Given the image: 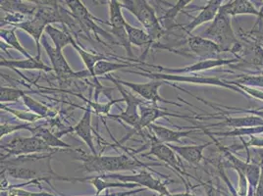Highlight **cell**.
<instances>
[{
  "mask_svg": "<svg viewBox=\"0 0 263 196\" xmlns=\"http://www.w3.org/2000/svg\"><path fill=\"white\" fill-rule=\"evenodd\" d=\"M149 131L153 132L154 139L158 142L164 143V144H170L172 142H177L181 141L182 139L189 136L192 133H195L197 128H191L187 131H174V130H170L161 126H157V125H151L148 127Z\"/></svg>",
  "mask_w": 263,
  "mask_h": 196,
  "instance_id": "ffe728a7",
  "label": "cell"
},
{
  "mask_svg": "<svg viewBox=\"0 0 263 196\" xmlns=\"http://www.w3.org/2000/svg\"><path fill=\"white\" fill-rule=\"evenodd\" d=\"M91 114H92V109L91 106L88 104L87 108L85 109V113L83 117L81 118L80 122L77 125L72 129V131L76 132L79 138H81L85 143L88 146L90 149L91 154L98 155L99 153L96 149L95 143H93V135H92V127H91Z\"/></svg>",
  "mask_w": 263,
  "mask_h": 196,
  "instance_id": "2e32d148",
  "label": "cell"
},
{
  "mask_svg": "<svg viewBox=\"0 0 263 196\" xmlns=\"http://www.w3.org/2000/svg\"><path fill=\"white\" fill-rule=\"evenodd\" d=\"M126 31L128 33L129 41L132 45H136L141 48L146 47V52H147V50L149 49L151 45L153 44V40H152L151 35L142 29L133 27L128 23L126 25Z\"/></svg>",
  "mask_w": 263,
  "mask_h": 196,
  "instance_id": "484cf974",
  "label": "cell"
},
{
  "mask_svg": "<svg viewBox=\"0 0 263 196\" xmlns=\"http://www.w3.org/2000/svg\"><path fill=\"white\" fill-rule=\"evenodd\" d=\"M1 149L7 153L6 157L9 156H22V155H32V154H44V153H55L58 149L51 148L45 142L36 138H22V136H15L11 142L7 144L1 145ZM6 157H2L1 160L6 159Z\"/></svg>",
  "mask_w": 263,
  "mask_h": 196,
  "instance_id": "5b68a950",
  "label": "cell"
},
{
  "mask_svg": "<svg viewBox=\"0 0 263 196\" xmlns=\"http://www.w3.org/2000/svg\"><path fill=\"white\" fill-rule=\"evenodd\" d=\"M222 4H223V1H221V0L208 1L206 5L200 10L197 17H194L192 22H190L187 25H186L183 28V30L187 34H191L193 33L194 30H196L197 27L201 26L202 24L213 21L215 19V17L217 16Z\"/></svg>",
  "mask_w": 263,
  "mask_h": 196,
  "instance_id": "9a60e30c",
  "label": "cell"
},
{
  "mask_svg": "<svg viewBox=\"0 0 263 196\" xmlns=\"http://www.w3.org/2000/svg\"><path fill=\"white\" fill-rule=\"evenodd\" d=\"M15 30H16V28H13L11 30H6L4 28H1V31H0L1 41L3 40L9 46H11L12 48L19 51L23 56H25V58L33 57L32 55L28 53V51L20 44L19 40L17 38V35L15 34Z\"/></svg>",
  "mask_w": 263,
  "mask_h": 196,
  "instance_id": "f546056e",
  "label": "cell"
},
{
  "mask_svg": "<svg viewBox=\"0 0 263 196\" xmlns=\"http://www.w3.org/2000/svg\"><path fill=\"white\" fill-rule=\"evenodd\" d=\"M109 4V21L106 22L112 29L125 28L127 22L122 13V3L117 0H111Z\"/></svg>",
  "mask_w": 263,
  "mask_h": 196,
  "instance_id": "f1b7e54d",
  "label": "cell"
},
{
  "mask_svg": "<svg viewBox=\"0 0 263 196\" xmlns=\"http://www.w3.org/2000/svg\"><path fill=\"white\" fill-rule=\"evenodd\" d=\"M205 134L212 136H223V138H241V136H252L255 134L263 133V126L252 127V128H241L233 129L228 131H209L202 130Z\"/></svg>",
  "mask_w": 263,
  "mask_h": 196,
  "instance_id": "4316f807",
  "label": "cell"
},
{
  "mask_svg": "<svg viewBox=\"0 0 263 196\" xmlns=\"http://www.w3.org/2000/svg\"><path fill=\"white\" fill-rule=\"evenodd\" d=\"M235 111H238V112H242V113H248V114H252L254 116H258L260 117L261 119H263V110H242V109H236Z\"/></svg>",
  "mask_w": 263,
  "mask_h": 196,
  "instance_id": "bcb514c9",
  "label": "cell"
},
{
  "mask_svg": "<svg viewBox=\"0 0 263 196\" xmlns=\"http://www.w3.org/2000/svg\"><path fill=\"white\" fill-rule=\"evenodd\" d=\"M111 34L114 36V38L117 41V43L121 46H123L127 52L128 57H134V53L132 51V44L129 41V36L125 28H119V29H112Z\"/></svg>",
  "mask_w": 263,
  "mask_h": 196,
  "instance_id": "d6a6232c",
  "label": "cell"
},
{
  "mask_svg": "<svg viewBox=\"0 0 263 196\" xmlns=\"http://www.w3.org/2000/svg\"><path fill=\"white\" fill-rule=\"evenodd\" d=\"M158 196H198L196 195V194H193V193H191L189 190L186 191V192H181V193H169V194H167V195H158Z\"/></svg>",
  "mask_w": 263,
  "mask_h": 196,
  "instance_id": "7dc6e473",
  "label": "cell"
},
{
  "mask_svg": "<svg viewBox=\"0 0 263 196\" xmlns=\"http://www.w3.org/2000/svg\"><path fill=\"white\" fill-rule=\"evenodd\" d=\"M130 66L134 67H139L138 64H130V63H115V62H110L108 60H101L95 67V75L96 79L98 81V76L106 75L111 72H115L117 70H121ZM99 82V81H98Z\"/></svg>",
  "mask_w": 263,
  "mask_h": 196,
  "instance_id": "4dcf8cb0",
  "label": "cell"
},
{
  "mask_svg": "<svg viewBox=\"0 0 263 196\" xmlns=\"http://www.w3.org/2000/svg\"><path fill=\"white\" fill-rule=\"evenodd\" d=\"M66 4L70 8L71 13L77 18L78 21L82 25L84 31L89 32L91 31L96 34H99L103 36L105 40L109 41L112 44H118L117 41L114 38V36L111 33H107L106 31L102 30L100 27L97 25V22L104 23L99 18H96L88 11V8L85 6V4L80 0H67ZM119 45V44H118Z\"/></svg>",
  "mask_w": 263,
  "mask_h": 196,
  "instance_id": "ba28073f",
  "label": "cell"
},
{
  "mask_svg": "<svg viewBox=\"0 0 263 196\" xmlns=\"http://www.w3.org/2000/svg\"><path fill=\"white\" fill-rule=\"evenodd\" d=\"M20 130H28L29 131H32V127L29 124H22V125H12V124H7V123H1L0 126V136L1 139L4 138L5 135L12 133L14 131H20Z\"/></svg>",
  "mask_w": 263,
  "mask_h": 196,
  "instance_id": "74e56055",
  "label": "cell"
},
{
  "mask_svg": "<svg viewBox=\"0 0 263 196\" xmlns=\"http://www.w3.org/2000/svg\"><path fill=\"white\" fill-rule=\"evenodd\" d=\"M152 139V147L149 150V155H154L160 161L167 164L170 168H172L177 174L183 178L184 175H187V174L184 169V166L178 160L176 153L168 144H164L161 142H158L154 135Z\"/></svg>",
  "mask_w": 263,
  "mask_h": 196,
  "instance_id": "5bb4252c",
  "label": "cell"
},
{
  "mask_svg": "<svg viewBox=\"0 0 263 196\" xmlns=\"http://www.w3.org/2000/svg\"><path fill=\"white\" fill-rule=\"evenodd\" d=\"M254 62L253 64L256 66H263V48L261 46H256L254 50Z\"/></svg>",
  "mask_w": 263,
  "mask_h": 196,
  "instance_id": "7bdbcfd3",
  "label": "cell"
},
{
  "mask_svg": "<svg viewBox=\"0 0 263 196\" xmlns=\"http://www.w3.org/2000/svg\"><path fill=\"white\" fill-rule=\"evenodd\" d=\"M76 50H77L78 54L80 55L81 59L83 60L84 64L87 68V71H88V73L90 74V76H93L96 83L98 84V86L101 87L99 82L97 81L96 79V75H95V67L99 63V61L101 60H106L107 58L103 55L95 54V53H91V52H88L87 50H85L84 48H82L81 45H79L78 43L75 42V40L73 38L72 41V44H71Z\"/></svg>",
  "mask_w": 263,
  "mask_h": 196,
  "instance_id": "d4e9b609",
  "label": "cell"
},
{
  "mask_svg": "<svg viewBox=\"0 0 263 196\" xmlns=\"http://www.w3.org/2000/svg\"><path fill=\"white\" fill-rule=\"evenodd\" d=\"M258 110H263V106H262V107H260V108H259V109H258Z\"/></svg>",
  "mask_w": 263,
  "mask_h": 196,
  "instance_id": "c3c4849f",
  "label": "cell"
},
{
  "mask_svg": "<svg viewBox=\"0 0 263 196\" xmlns=\"http://www.w3.org/2000/svg\"><path fill=\"white\" fill-rule=\"evenodd\" d=\"M203 37L218 44L223 52H234L239 47L238 40L232 28L231 16L222 10H219L215 19L203 33Z\"/></svg>",
  "mask_w": 263,
  "mask_h": 196,
  "instance_id": "7a4b0ae2",
  "label": "cell"
},
{
  "mask_svg": "<svg viewBox=\"0 0 263 196\" xmlns=\"http://www.w3.org/2000/svg\"><path fill=\"white\" fill-rule=\"evenodd\" d=\"M240 61V58H232V59H227V58H218V59H209V60H200L197 63L193 65L186 66L184 68L180 69H170V68H165L162 66L147 65L151 67H154V69L165 72L166 74L170 75H184V74H189V73H197V72H202L210 70L213 68H218V67H223V66L231 65L234 63H237Z\"/></svg>",
  "mask_w": 263,
  "mask_h": 196,
  "instance_id": "8fae6325",
  "label": "cell"
},
{
  "mask_svg": "<svg viewBox=\"0 0 263 196\" xmlns=\"http://www.w3.org/2000/svg\"><path fill=\"white\" fill-rule=\"evenodd\" d=\"M254 196H263V166L261 167V175H260V180L259 183L255 188L254 191Z\"/></svg>",
  "mask_w": 263,
  "mask_h": 196,
  "instance_id": "f6af8a7d",
  "label": "cell"
},
{
  "mask_svg": "<svg viewBox=\"0 0 263 196\" xmlns=\"http://www.w3.org/2000/svg\"><path fill=\"white\" fill-rule=\"evenodd\" d=\"M46 26H48V25L44 22L41 17H39L36 15H33V19H31V20H26V21L20 23V24L14 25V28H19L23 31H25L26 33H29L35 41L36 48H37V55L36 56L39 58H42L41 41H42V37L44 35V32H45Z\"/></svg>",
  "mask_w": 263,
  "mask_h": 196,
  "instance_id": "d6986e66",
  "label": "cell"
},
{
  "mask_svg": "<svg viewBox=\"0 0 263 196\" xmlns=\"http://www.w3.org/2000/svg\"><path fill=\"white\" fill-rule=\"evenodd\" d=\"M231 85L263 88V75H241L236 81H227Z\"/></svg>",
  "mask_w": 263,
  "mask_h": 196,
  "instance_id": "1f68e13d",
  "label": "cell"
},
{
  "mask_svg": "<svg viewBox=\"0 0 263 196\" xmlns=\"http://www.w3.org/2000/svg\"><path fill=\"white\" fill-rule=\"evenodd\" d=\"M1 196H57L48 192H31L19 187H12L7 190L1 191Z\"/></svg>",
  "mask_w": 263,
  "mask_h": 196,
  "instance_id": "8d00e7d4",
  "label": "cell"
},
{
  "mask_svg": "<svg viewBox=\"0 0 263 196\" xmlns=\"http://www.w3.org/2000/svg\"><path fill=\"white\" fill-rule=\"evenodd\" d=\"M27 94L25 90H21L18 88H12V87H1V95L0 101L2 103L6 102H15L18 101L21 97H24Z\"/></svg>",
  "mask_w": 263,
  "mask_h": 196,
  "instance_id": "836d02e7",
  "label": "cell"
},
{
  "mask_svg": "<svg viewBox=\"0 0 263 196\" xmlns=\"http://www.w3.org/2000/svg\"><path fill=\"white\" fill-rule=\"evenodd\" d=\"M153 103H145L141 106V120H140V125H139V131L140 132L143 131V129L148 128L151 125H153L155 121L162 117L166 116H173V117H181L177 114H169L168 112L159 109L156 105L154 106H148ZM186 118V117H183Z\"/></svg>",
  "mask_w": 263,
  "mask_h": 196,
  "instance_id": "603a6c76",
  "label": "cell"
},
{
  "mask_svg": "<svg viewBox=\"0 0 263 196\" xmlns=\"http://www.w3.org/2000/svg\"><path fill=\"white\" fill-rule=\"evenodd\" d=\"M23 100H24V103L26 104V106L34 114H36V115H39L41 117H46V116L49 115V112H50L49 108H47L46 106H44L42 103L37 102L36 100H34L31 96L26 94L23 97Z\"/></svg>",
  "mask_w": 263,
  "mask_h": 196,
  "instance_id": "e575fe53",
  "label": "cell"
},
{
  "mask_svg": "<svg viewBox=\"0 0 263 196\" xmlns=\"http://www.w3.org/2000/svg\"><path fill=\"white\" fill-rule=\"evenodd\" d=\"M122 6L131 12L132 14L141 22L151 35L153 43L160 38L164 30L160 25L159 18L151 4L145 0H124L121 1Z\"/></svg>",
  "mask_w": 263,
  "mask_h": 196,
  "instance_id": "3957f363",
  "label": "cell"
},
{
  "mask_svg": "<svg viewBox=\"0 0 263 196\" xmlns=\"http://www.w3.org/2000/svg\"><path fill=\"white\" fill-rule=\"evenodd\" d=\"M220 10L225 12L231 17L237 15H254L263 21V8L258 10L249 0H234L228 1L225 4H222Z\"/></svg>",
  "mask_w": 263,
  "mask_h": 196,
  "instance_id": "e0dca14e",
  "label": "cell"
},
{
  "mask_svg": "<svg viewBox=\"0 0 263 196\" xmlns=\"http://www.w3.org/2000/svg\"><path fill=\"white\" fill-rule=\"evenodd\" d=\"M31 132L33 133V136H36L41 140H43L47 145H49L51 148H64V149H71L76 152L82 153L83 150L80 148H75L72 145L66 143L62 140H60L57 135L53 134L48 129L44 127H37V128H32Z\"/></svg>",
  "mask_w": 263,
  "mask_h": 196,
  "instance_id": "cb8c5ba5",
  "label": "cell"
},
{
  "mask_svg": "<svg viewBox=\"0 0 263 196\" xmlns=\"http://www.w3.org/2000/svg\"><path fill=\"white\" fill-rule=\"evenodd\" d=\"M220 115H221V118H223V120H221L219 123L206 126L205 128L228 127L232 129H241V128H252V127L263 126V119L258 116L250 115V116H245V117H225L221 113H220Z\"/></svg>",
  "mask_w": 263,
  "mask_h": 196,
  "instance_id": "44dd1931",
  "label": "cell"
},
{
  "mask_svg": "<svg viewBox=\"0 0 263 196\" xmlns=\"http://www.w3.org/2000/svg\"><path fill=\"white\" fill-rule=\"evenodd\" d=\"M0 65L11 68L13 70H19V69L20 70H40V71H44V72H50L53 70L52 67L45 65L42 61V58H39L37 56L26 58L22 60L2 59L0 61Z\"/></svg>",
  "mask_w": 263,
  "mask_h": 196,
  "instance_id": "7402d4cb",
  "label": "cell"
},
{
  "mask_svg": "<svg viewBox=\"0 0 263 196\" xmlns=\"http://www.w3.org/2000/svg\"><path fill=\"white\" fill-rule=\"evenodd\" d=\"M190 3H192V0H180L176 3L175 5L171 6V8L169 10H167L164 14V16L162 18L159 19V21H173L176 17L185 9Z\"/></svg>",
  "mask_w": 263,
  "mask_h": 196,
  "instance_id": "d590c367",
  "label": "cell"
},
{
  "mask_svg": "<svg viewBox=\"0 0 263 196\" xmlns=\"http://www.w3.org/2000/svg\"><path fill=\"white\" fill-rule=\"evenodd\" d=\"M99 177L102 180H116L120 183L142 185L144 188L158 192L159 195H167L170 193L166 185H168V183H162L160 180L155 179L153 174L147 173L146 171L135 174H99Z\"/></svg>",
  "mask_w": 263,
  "mask_h": 196,
  "instance_id": "9c48e42d",
  "label": "cell"
},
{
  "mask_svg": "<svg viewBox=\"0 0 263 196\" xmlns=\"http://www.w3.org/2000/svg\"><path fill=\"white\" fill-rule=\"evenodd\" d=\"M143 72H136L131 70H126L128 73H133L137 75L146 76L152 80L156 81H163V82H175V83H186V84H195V85H204V86H212V87H223L233 90L235 92H238L243 96H248L241 88H239L234 85L228 84L227 81H222L218 77H212V76H186V75H170V74H163V73H152L151 71L144 70L142 67H139Z\"/></svg>",
  "mask_w": 263,
  "mask_h": 196,
  "instance_id": "277c9868",
  "label": "cell"
},
{
  "mask_svg": "<svg viewBox=\"0 0 263 196\" xmlns=\"http://www.w3.org/2000/svg\"><path fill=\"white\" fill-rule=\"evenodd\" d=\"M106 77L109 79L112 83H114V85L119 89V91L122 94V98L124 99V101L127 104V108L121 114H108L107 117H109L111 119L123 121L126 124H128L129 126H131L132 128H134L136 131H139L141 114L139 113L138 108L143 104H145V102L143 101V98L141 99V98L136 97L130 92L125 90L123 86L119 83L118 79H115V77L108 76V75Z\"/></svg>",
  "mask_w": 263,
  "mask_h": 196,
  "instance_id": "8992f818",
  "label": "cell"
},
{
  "mask_svg": "<svg viewBox=\"0 0 263 196\" xmlns=\"http://www.w3.org/2000/svg\"><path fill=\"white\" fill-rule=\"evenodd\" d=\"M211 144H214V142H206L197 145H168L175 151L176 154L186 160V162L193 165H198L203 159L204 150Z\"/></svg>",
  "mask_w": 263,
  "mask_h": 196,
  "instance_id": "ac0fdd59",
  "label": "cell"
},
{
  "mask_svg": "<svg viewBox=\"0 0 263 196\" xmlns=\"http://www.w3.org/2000/svg\"><path fill=\"white\" fill-rule=\"evenodd\" d=\"M144 190V188H138V189H134V190H131V191H128V192H120V193H109V192H106V194H104V195H101V194H95V195H90V196H129L132 195V194H135V193H138V192H142Z\"/></svg>",
  "mask_w": 263,
  "mask_h": 196,
  "instance_id": "ee69618b",
  "label": "cell"
},
{
  "mask_svg": "<svg viewBox=\"0 0 263 196\" xmlns=\"http://www.w3.org/2000/svg\"><path fill=\"white\" fill-rule=\"evenodd\" d=\"M45 33L49 35L52 43L54 44L55 48L59 50H63V48L69 44H72L73 36L70 33H66L65 31L59 30L53 27L52 25H48L45 28Z\"/></svg>",
  "mask_w": 263,
  "mask_h": 196,
  "instance_id": "83f0119b",
  "label": "cell"
},
{
  "mask_svg": "<svg viewBox=\"0 0 263 196\" xmlns=\"http://www.w3.org/2000/svg\"><path fill=\"white\" fill-rule=\"evenodd\" d=\"M41 44H43V46L46 51V54L49 57L51 67H52L55 74L60 79L67 80V79H72V77L90 76L88 71H85L82 73L73 71V69L68 64V62L65 59V56L63 55L62 51L48 44L46 35H44V34L43 35Z\"/></svg>",
  "mask_w": 263,
  "mask_h": 196,
  "instance_id": "30bf717a",
  "label": "cell"
},
{
  "mask_svg": "<svg viewBox=\"0 0 263 196\" xmlns=\"http://www.w3.org/2000/svg\"><path fill=\"white\" fill-rule=\"evenodd\" d=\"M218 169H219L220 177H221V179L223 180V182H224V183L227 185V186H228V188H229V190H230L231 194L233 196H239L237 189L233 186L232 183L230 182V180H229V178L227 177V174L225 173L224 168H223V165H222V166H220ZM254 191H255V190H254L252 187L250 186L249 193H248V195L247 196H254Z\"/></svg>",
  "mask_w": 263,
  "mask_h": 196,
  "instance_id": "60d3db41",
  "label": "cell"
},
{
  "mask_svg": "<svg viewBox=\"0 0 263 196\" xmlns=\"http://www.w3.org/2000/svg\"><path fill=\"white\" fill-rule=\"evenodd\" d=\"M1 109L5 110V111H7L9 113H12L13 115L17 116L19 119L26 121V122H34V121L43 118V117L34 114L33 112H24V111H18V110L9 109V108H7L5 106H2V105H1Z\"/></svg>",
  "mask_w": 263,
  "mask_h": 196,
  "instance_id": "f35d334b",
  "label": "cell"
},
{
  "mask_svg": "<svg viewBox=\"0 0 263 196\" xmlns=\"http://www.w3.org/2000/svg\"><path fill=\"white\" fill-rule=\"evenodd\" d=\"M83 162L82 168L87 173H98L99 174H115L121 171H135L140 168H149L152 166H157L158 164L143 163L138 159L131 158L127 155L120 156H100L89 155L83 151L80 153V157L76 158Z\"/></svg>",
  "mask_w": 263,
  "mask_h": 196,
  "instance_id": "6da1fadb",
  "label": "cell"
},
{
  "mask_svg": "<svg viewBox=\"0 0 263 196\" xmlns=\"http://www.w3.org/2000/svg\"><path fill=\"white\" fill-rule=\"evenodd\" d=\"M211 139H213L214 144L217 145V147L219 148L220 152L223 154L224 159L226 160V162L228 164V166L232 168L233 170H235L236 172H241L246 175L249 185L252 187L254 190L256 188V186L259 183L260 180V175H261V167L257 164L252 163L250 161H242L240 158H238L233 151H231L229 147H225L223 145H221L219 142L216 140H214V138L212 135H209Z\"/></svg>",
  "mask_w": 263,
  "mask_h": 196,
  "instance_id": "52a82bcc",
  "label": "cell"
},
{
  "mask_svg": "<svg viewBox=\"0 0 263 196\" xmlns=\"http://www.w3.org/2000/svg\"><path fill=\"white\" fill-rule=\"evenodd\" d=\"M187 44L191 51L201 60L218 59L223 52L218 44L199 35H191L187 38Z\"/></svg>",
  "mask_w": 263,
  "mask_h": 196,
  "instance_id": "4fadbf2b",
  "label": "cell"
},
{
  "mask_svg": "<svg viewBox=\"0 0 263 196\" xmlns=\"http://www.w3.org/2000/svg\"><path fill=\"white\" fill-rule=\"evenodd\" d=\"M241 142H242V145L240 147L239 146H231V147H229V149L231 151L236 152L238 150L245 149V148L248 150L250 147H263V138H256L254 135H252L251 140L249 142H243L241 140Z\"/></svg>",
  "mask_w": 263,
  "mask_h": 196,
  "instance_id": "ab89813d",
  "label": "cell"
},
{
  "mask_svg": "<svg viewBox=\"0 0 263 196\" xmlns=\"http://www.w3.org/2000/svg\"><path fill=\"white\" fill-rule=\"evenodd\" d=\"M119 83L123 87H129L131 90H133L134 92L138 93L141 97L146 100V101H149L151 103H154L156 104L158 101H162L165 103H170V104H175L178 106H181L180 104H177L175 102H172V101H169V100H165L163 98L161 97L158 93V89L159 87H162L163 84L166 82L163 81H156L154 80L149 83H146V84H137V83H131V82H126V81H122L119 80Z\"/></svg>",
  "mask_w": 263,
  "mask_h": 196,
  "instance_id": "7c38bea8",
  "label": "cell"
},
{
  "mask_svg": "<svg viewBox=\"0 0 263 196\" xmlns=\"http://www.w3.org/2000/svg\"><path fill=\"white\" fill-rule=\"evenodd\" d=\"M236 87L241 88V90L251 97L256 98L258 100L263 101V90H259L258 88L255 87H245V86H241V85H234Z\"/></svg>",
  "mask_w": 263,
  "mask_h": 196,
  "instance_id": "b9f144b4",
  "label": "cell"
}]
</instances>
